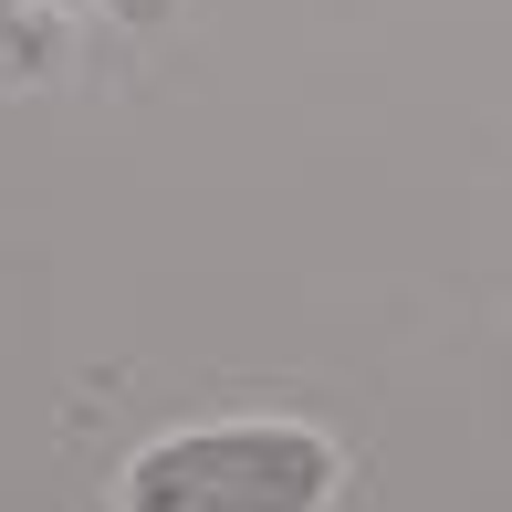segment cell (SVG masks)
Returning a JSON list of instances; mask_svg holds the SVG:
<instances>
[{
	"label": "cell",
	"instance_id": "277c9868",
	"mask_svg": "<svg viewBox=\"0 0 512 512\" xmlns=\"http://www.w3.org/2000/svg\"><path fill=\"white\" fill-rule=\"evenodd\" d=\"M53 11H84V0H53Z\"/></svg>",
	"mask_w": 512,
	"mask_h": 512
},
{
	"label": "cell",
	"instance_id": "7a4b0ae2",
	"mask_svg": "<svg viewBox=\"0 0 512 512\" xmlns=\"http://www.w3.org/2000/svg\"><path fill=\"white\" fill-rule=\"evenodd\" d=\"M53 0H0V84H42L63 63V42H53Z\"/></svg>",
	"mask_w": 512,
	"mask_h": 512
},
{
	"label": "cell",
	"instance_id": "6da1fadb",
	"mask_svg": "<svg viewBox=\"0 0 512 512\" xmlns=\"http://www.w3.org/2000/svg\"><path fill=\"white\" fill-rule=\"evenodd\" d=\"M345 481L335 439L293 418H241V429H178L136 450L126 512H324Z\"/></svg>",
	"mask_w": 512,
	"mask_h": 512
},
{
	"label": "cell",
	"instance_id": "3957f363",
	"mask_svg": "<svg viewBox=\"0 0 512 512\" xmlns=\"http://www.w3.org/2000/svg\"><path fill=\"white\" fill-rule=\"evenodd\" d=\"M126 11H136V21H168V0H126Z\"/></svg>",
	"mask_w": 512,
	"mask_h": 512
}]
</instances>
